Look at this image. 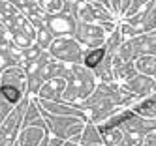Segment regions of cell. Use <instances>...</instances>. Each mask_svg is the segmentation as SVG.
<instances>
[{
  "mask_svg": "<svg viewBox=\"0 0 156 146\" xmlns=\"http://www.w3.org/2000/svg\"><path fill=\"white\" fill-rule=\"evenodd\" d=\"M102 58H104V49H96V51H92V53L87 54L85 62H87V66L94 67V66H98V62L102 60Z\"/></svg>",
  "mask_w": 156,
  "mask_h": 146,
  "instance_id": "1",
  "label": "cell"
},
{
  "mask_svg": "<svg viewBox=\"0 0 156 146\" xmlns=\"http://www.w3.org/2000/svg\"><path fill=\"white\" fill-rule=\"evenodd\" d=\"M2 94L8 101H12V103H15V101H19V92L13 88V86H2Z\"/></svg>",
  "mask_w": 156,
  "mask_h": 146,
  "instance_id": "2",
  "label": "cell"
}]
</instances>
